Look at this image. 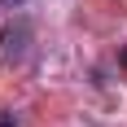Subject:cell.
I'll return each instance as SVG.
<instances>
[{"mask_svg": "<svg viewBox=\"0 0 127 127\" xmlns=\"http://www.w3.org/2000/svg\"><path fill=\"white\" fill-rule=\"evenodd\" d=\"M0 127H18V118H13V114H0Z\"/></svg>", "mask_w": 127, "mask_h": 127, "instance_id": "obj_2", "label": "cell"}, {"mask_svg": "<svg viewBox=\"0 0 127 127\" xmlns=\"http://www.w3.org/2000/svg\"><path fill=\"white\" fill-rule=\"evenodd\" d=\"M4 4H26V0H4Z\"/></svg>", "mask_w": 127, "mask_h": 127, "instance_id": "obj_3", "label": "cell"}, {"mask_svg": "<svg viewBox=\"0 0 127 127\" xmlns=\"http://www.w3.org/2000/svg\"><path fill=\"white\" fill-rule=\"evenodd\" d=\"M26 35H31V26H26V22H18L13 31H4V39H0V53H4L9 62H22V57H26Z\"/></svg>", "mask_w": 127, "mask_h": 127, "instance_id": "obj_1", "label": "cell"}, {"mask_svg": "<svg viewBox=\"0 0 127 127\" xmlns=\"http://www.w3.org/2000/svg\"><path fill=\"white\" fill-rule=\"evenodd\" d=\"M123 66H127V53H123Z\"/></svg>", "mask_w": 127, "mask_h": 127, "instance_id": "obj_4", "label": "cell"}]
</instances>
